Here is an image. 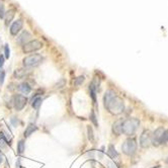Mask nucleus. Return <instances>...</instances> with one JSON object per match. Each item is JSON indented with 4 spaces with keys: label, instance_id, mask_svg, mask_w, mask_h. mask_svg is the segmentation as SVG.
I'll list each match as a JSON object with an SVG mask.
<instances>
[{
    "label": "nucleus",
    "instance_id": "a878e982",
    "mask_svg": "<svg viewBox=\"0 0 168 168\" xmlns=\"http://www.w3.org/2000/svg\"><path fill=\"white\" fill-rule=\"evenodd\" d=\"M87 132H88V139L89 140H93V132H92V129H91V127H88L87 128Z\"/></svg>",
    "mask_w": 168,
    "mask_h": 168
},
{
    "label": "nucleus",
    "instance_id": "9d476101",
    "mask_svg": "<svg viewBox=\"0 0 168 168\" xmlns=\"http://www.w3.org/2000/svg\"><path fill=\"white\" fill-rule=\"evenodd\" d=\"M31 36L28 31H22L21 35L17 38V42H19V44L23 46V45H26V43H28V41L31 40Z\"/></svg>",
    "mask_w": 168,
    "mask_h": 168
},
{
    "label": "nucleus",
    "instance_id": "b1692460",
    "mask_svg": "<svg viewBox=\"0 0 168 168\" xmlns=\"http://www.w3.org/2000/svg\"><path fill=\"white\" fill-rule=\"evenodd\" d=\"M5 16V7L2 2H0V19H3Z\"/></svg>",
    "mask_w": 168,
    "mask_h": 168
},
{
    "label": "nucleus",
    "instance_id": "39448f33",
    "mask_svg": "<svg viewBox=\"0 0 168 168\" xmlns=\"http://www.w3.org/2000/svg\"><path fill=\"white\" fill-rule=\"evenodd\" d=\"M28 98L24 95L21 94H14L12 96V103L14 105V108L16 110H21L26 105Z\"/></svg>",
    "mask_w": 168,
    "mask_h": 168
},
{
    "label": "nucleus",
    "instance_id": "cd10ccee",
    "mask_svg": "<svg viewBox=\"0 0 168 168\" xmlns=\"http://www.w3.org/2000/svg\"><path fill=\"white\" fill-rule=\"evenodd\" d=\"M3 65H4V57L1 55L0 56V68L3 67Z\"/></svg>",
    "mask_w": 168,
    "mask_h": 168
},
{
    "label": "nucleus",
    "instance_id": "a211bd4d",
    "mask_svg": "<svg viewBox=\"0 0 168 168\" xmlns=\"http://www.w3.org/2000/svg\"><path fill=\"white\" fill-rule=\"evenodd\" d=\"M13 16H14V11L13 10H9L8 12H5V21L6 23H9V22H11V20H12Z\"/></svg>",
    "mask_w": 168,
    "mask_h": 168
},
{
    "label": "nucleus",
    "instance_id": "7c9ffc66",
    "mask_svg": "<svg viewBox=\"0 0 168 168\" xmlns=\"http://www.w3.org/2000/svg\"><path fill=\"white\" fill-rule=\"evenodd\" d=\"M159 166H155V167H153V168H158Z\"/></svg>",
    "mask_w": 168,
    "mask_h": 168
},
{
    "label": "nucleus",
    "instance_id": "6e6552de",
    "mask_svg": "<svg viewBox=\"0 0 168 168\" xmlns=\"http://www.w3.org/2000/svg\"><path fill=\"white\" fill-rule=\"evenodd\" d=\"M163 133H164V129L162 127H159L158 129H156L155 132L152 134V144L155 145V146L160 145V141L161 138H162Z\"/></svg>",
    "mask_w": 168,
    "mask_h": 168
},
{
    "label": "nucleus",
    "instance_id": "9b49d317",
    "mask_svg": "<svg viewBox=\"0 0 168 168\" xmlns=\"http://www.w3.org/2000/svg\"><path fill=\"white\" fill-rule=\"evenodd\" d=\"M112 132L115 135L120 136L122 133V121H117L113 124L112 126Z\"/></svg>",
    "mask_w": 168,
    "mask_h": 168
},
{
    "label": "nucleus",
    "instance_id": "f3484780",
    "mask_svg": "<svg viewBox=\"0 0 168 168\" xmlns=\"http://www.w3.org/2000/svg\"><path fill=\"white\" fill-rule=\"evenodd\" d=\"M43 103V99L42 97L40 96H36L35 98H33V103H31V105H33V107L35 108V110H38L41 106V104Z\"/></svg>",
    "mask_w": 168,
    "mask_h": 168
},
{
    "label": "nucleus",
    "instance_id": "f03ea898",
    "mask_svg": "<svg viewBox=\"0 0 168 168\" xmlns=\"http://www.w3.org/2000/svg\"><path fill=\"white\" fill-rule=\"evenodd\" d=\"M140 126V121L135 117L128 119L122 122V133L127 136H132L136 133Z\"/></svg>",
    "mask_w": 168,
    "mask_h": 168
},
{
    "label": "nucleus",
    "instance_id": "f257e3e1",
    "mask_svg": "<svg viewBox=\"0 0 168 168\" xmlns=\"http://www.w3.org/2000/svg\"><path fill=\"white\" fill-rule=\"evenodd\" d=\"M105 108H107L108 112L115 115H121L125 110V103L121 97L115 95V97H112L110 99V103H107V105L105 106Z\"/></svg>",
    "mask_w": 168,
    "mask_h": 168
},
{
    "label": "nucleus",
    "instance_id": "7ed1b4c3",
    "mask_svg": "<svg viewBox=\"0 0 168 168\" xmlns=\"http://www.w3.org/2000/svg\"><path fill=\"white\" fill-rule=\"evenodd\" d=\"M122 150L126 155L133 156L136 153V150H137V141H136V139H134V138L127 139L122 144Z\"/></svg>",
    "mask_w": 168,
    "mask_h": 168
},
{
    "label": "nucleus",
    "instance_id": "c756f323",
    "mask_svg": "<svg viewBox=\"0 0 168 168\" xmlns=\"http://www.w3.org/2000/svg\"><path fill=\"white\" fill-rule=\"evenodd\" d=\"M16 168H20V166H19V163H16Z\"/></svg>",
    "mask_w": 168,
    "mask_h": 168
},
{
    "label": "nucleus",
    "instance_id": "f8f14e48",
    "mask_svg": "<svg viewBox=\"0 0 168 168\" xmlns=\"http://www.w3.org/2000/svg\"><path fill=\"white\" fill-rule=\"evenodd\" d=\"M28 73H29L28 69H17L15 70L14 73H13V77L16 79H21L23 78V77H26Z\"/></svg>",
    "mask_w": 168,
    "mask_h": 168
},
{
    "label": "nucleus",
    "instance_id": "dca6fc26",
    "mask_svg": "<svg viewBox=\"0 0 168 168\" xmlns=\"http://www.w3.org/2000/svg\"><path fill=\"white\" fill-rule=\"evenodd\" d=\"M37 130H38V127L36 126V125H33V124L28 125V127L26 129V131H24V137H26V138L29 137V136H31L33 132H36Z\"/></svg>",
    "mask_w": 168,
    "mask_h": 168
},
{
    "label": "nucleus",
    "instance_id": "20e7f679",
    "mask_svg": "<svg viewBox=\"0 0 168 168\" xmlns=\"http://www.w3.org/2000/svg\"><path fill=\"white\" fill-rule=\"evenodd\" d=\"M44 58H43L42 55L40 54H33V55H29L28 57L23 59V66L26 68H29V67H37L43 62Z\"/></svg>",
    "mask_w": 168,
    "mask_h": 168
},
{
    "label": "nucleus",
    "instance_id": "1a4fd4ad",
    "mask_svg": "<svg viewBox=\"0 0 168 168\" xmlns=\"http://www.w3.org/2000/svg\"><path fill=\"white\" fill-rule=\"evenodd\" d=\"M22 26H23V22H22L21 19H17L13 21L10 26V33L12 36H16L20 31V29L22 28Z\"/></svg>",
    "mask_w": 168,
    "mask_h": 168
},
{
    "label": "nucleus",
    "instance_id": "412c9836",
    "mask_svg": "<svg viewBox=\"0 0 168 168\" xmlns=\"http://www.w3.org/2000/svg\"><path fill=\"white\" fill-rule=\"evenodd\" d=\"M168 143V130H164V133L162 135V138H161L160 144L165 145Z\"/></svg>",
    "mask_w": 168,
    "mask_h": 168
},
{
    "label": "nucleus",
    "instance_id": "bb28decb",
    "mask_svg": "<svg viewBox=\"0 0 168 168\" xmlns=\"http://www.w3.org/2000/svg\"><path fill=\"white\" fill-rule=\"evenodd\" d=\"M4 78H5V72H4V71H0V86L3 84Z\"/></svg>",
    "mask_w": 168,
    "mask_h": 168
},
{
    "label": "nucleus",
    "instance_id": "4468645a",
    "mask_svg": "<svg viewBox=\"0 0 168 168\" xmlns=\"http://www.w3.org/2000/svg\"><path fill=\"white\" fill-rule=\"evenodd\" d=\"M96 91H97V87L95 86L94 82H91L89 84V92H90V96H91L93 103H96Z\"/></svg>",
    "mask_w": 168,
    "mask_h": 168
},
{
    "label": "nucleus",
    "instance_id": "aec40b11",
    "mask_svg": "<svg viewBox=\"0 0 168 168\" xmlns=\"http://www.w3.org/2000/svg\"><path fill=\"white\" fill-rule=\"evenodd\" d=\"M26 149V146H24V141L20 140L19 143H17V153L19 154H22Z\"/></svg>",
    "mask_w": 168,
    "mask_h": 168
},
{
    "label": "nucleus",
    "instance_id": "0eeeda50",
    "mask_svg": "<svg viewBox=\"0 0 168 168\" xmlns=\"http://www.w3.org/2000/svg\"><path fill=\"white\" fill-rule=\"evenodd\" d=\"M152 144V133L150 131H144L140 137V145L142 148H148Z\"/></svg>",
    "mask_w": 168,
    "mask_h": 168
},
{
    "label": "nucleus",
    "instance_id": "393cba45",
    "mask_svg": "<svg viewBox=\"0 0 168 168\" xmlns=\"http://www.w3.org/2000/svg\"><path fill=\"white\" fill-rule=\"evenodd\" d=\"M4 54H5V58H9L10 56V50H9V47H8V45H5L4 46Z\"/></svg>",
    "mask_w": 168,
    "mask_h": 168
},
{
    "label": "nucleus",
    "instance_id": "5701e85b",
    "mask_svg": "<svg viewBox=\"0 0 168 168\" xmlns=\"http://www.w3.org/2000/svg\"><path fill=\"white\" fill-rule=\"evenodd\" d=\"M90 121L93 122V125L95 127H98V124H97V121H96V117H95V113L93 110H92L91 113H90Z\"/></svg>",
    "mask_w": 168,
    "mask_h": 168
},
{
    "label": "nucleus",
    "instance_id": "6ab92c4d",
    "mask_svg": "<svg viewBox=\"0 0 168 168\" xmlns=\"http://www.w3.org/2000/svg\"><path fill=\"white\" fill-rule=\"evenodd\" d=\"M108 154H110L112 158L117 157V156H119V154H117V150H115L113 145H110V146H108Z\"/></svg>",
    "mask_w": 168,
    "mask_h": 168
},
{
    "label": "nucleus",
    "instance_id": "423d86ee",
    "mask_svg": "<svg viewBox=\"0 0 168 168\" xmlns=\"http://www.w3.org/2000/svg\"><path fill=\"white\" fill-rule=\"evenodd\" d=\"M43 48V43L40 42L38 40H33L31 42L26 43V45L22 46V50H23L24 53H31V52L38 51V50L42 49Z\"/></svg>",
    "mask_w": 168,
    "mask_h": 168
},
{
    "label": "nucleus",
    "instance_id": "4be33fe9",
    "mask_svg": "<svg viewBox=\"0 0 168 168\" xmlns=\"http://www.w3.org/2000/svg\"><path fill=\"white\" fill-rule=\"evenodd\" d=\"M84 80H85V77H84V76H79V77H77V78L75 79L74 84L76 86H79V85H81V84L84 82Z\"/></svg>",
    "mask_w": 168,
    "mask_h": 168
},
{
    "label": "nucleus",
    "instance_id": "c85d7f7f",
    "mask_svg": "<svg viewBox=\"0 0 168 168\" xmlns=\"http://www.w3.org/2000/svg\"><path fill=\"white\" fill-rule=\"evenodd\" d=\"M2 162V156H1V153H0V163Z\"/></svg>",
    "mask_w": 168,
    "mask_h": 168
},
{
    "label": "nucleus",
    "instance_id": "ddd939ff",
    "mask_svg": "<svg viewBox=\"0 0 168 168\" xmlns=\"http://www.w3.org/2000/svg\"><path fill=\"white\" fill-rule=\"evenodd\" d=\"M115 96V92L113 91V90H107V91L105 92V94H104L103 96V104H104V107H105L106 105H107V103H110V100L112 98V97Z\"/></svg>",
    "mask_w": 168,
    "mask_h": 168
},
{
    "label": "nucleus",
    "instance_id": "2f4dec72",
    "mask_svg": "<svg viewBox=\"0 0 168 168\" xmlns=\"http://www.w3.org/2000/svg\"><path fill=\"white\" fill-rule=\"evenodd\" d=\"M167 163H168V159H167Z\"/></svg>",
    "mask_w": 168,
    "mask_h": 168
},
{
    "label": "nucleus",
    "instance_id": "2eb2a0df",
    "mask_svg": "<svg viewBox=\"0 0 168 168\" xmlns=\"http://www.w3.org/2000/svg\"><path fill=\"white\" fill-rule=\"evenodd\" d=\"M19 90L23 94H28V93H31V87L28 82H23L19 85Z\"/></svg>",
    "mask_w": 168,
    "mask_h": 168
}]
</instances>
